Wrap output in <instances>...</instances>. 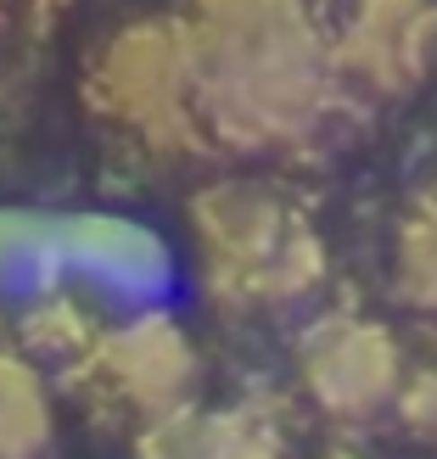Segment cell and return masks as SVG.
I'll return each mask as SVG.
<instances>
[{
    "label": "cell",
    "instance_id": "6da1fadb",
    "mask_svg": "<svg viewBox=\"0 0 437 459\" xmlns=\"http://www.w3.org/2000/svg\"><path fill=\"white\" fill-rule=\"evenodd\" d=\"M197 118L236 157H314L359 101L336 79L331 34L309 0H186Z\"/></svg>",
    "mask_w": 437,
    "mask_h": 459
},
{
    "label": "cell",
    "instance_id": "7a4b0ae2",
    "mask_svg": "<svg viewBox=\"0 0 437 459\" xmlns=\"http://www.w3.org/2000/svg\"><path fill=\"white\" fill-rule=\"evenodd\" d=\"M191 241L208 308L230 319L309 308L331 281V247L297 202L252 174L208 179L191 208Z\"/></svg>",
    "mask_w": 437,
    "mask_h": 459
},
{
    "label": "cell",
    "instance_id": "3957f363",
    "mask_svg": "<svg viewBox=\"0 0 437 459\" xmlns=\"http://www.w3.org/2000/svg\"><path fill=\"white\" fill-rule=\"evenodd\" d=\"M84 107L129 134L146 157H163V163L208 157L186 17H135L112 29L84 67Z\"/></svg>",
    "mask_w": 437,
    "mask_h": 459
},
{
    "label": "cell",
    "instance_id": "277c9868",
    "mask_svg": "<svg viewBox=\"0 0 437 459\" xmlns=\"http://www.w3.org/2000/svg\"><path fill=\"white\" fill-rule=\"evenodd\" d=\"M74 393L90 398L101 415H129V420H163L179 409H197L202 386V348L186 331L169 303L163 308H135L107 325L79 370H67Z\"/></svg>",
    "mask_w": 437,
    "mask_h": 459
},
{
    "label": "cell",
    "instance_id": "5b68a950",
    "mask_svg": "<svg viewBox=\"0 0 437 459\" xmlns=\"http://www.w3.org/2000/svg\"><path fill=\"white\" fill-rule=\"evenodd\" d=\"M292 370L303 398L326 420L364 426L376 415H393L409 353L387 319L364 308H319L292 342Z\"/></svg>",
    "mask_w": 437,
    "mask_h": 459
},
{
    "label": "cell",
    "instance_id": "8992f818",
    "mask_svg": "<svg viewBox=\"0 0 437 459\" xmlns=\"http://www.w3.org/2000/svg\"><path fill=\"white\" fill-rule=\"evenodd\" d=\"M62 281L118 314L163 308L174 291V247L157 224L135 213H62Z\"/></svg>",
    "mask_w": 437,
    "mask_h": 459
},
{
    "label": "cell",
    "instance_id": "52a82bcc",
    "mask_svg": "<svg viewBox=\"0 0 437 459\" xmlns=\"http://www.w3.org/2000/svg\"><path fill=\"white\" fill-rule=\"evenodd\" d=\"M336 79L359 101H404L437 74V0H348L331 29Z\"/></svg>",
    "mask_w": 437,
    "mask_h": 459
},
{
    "label": "cell",
    "instance_id": "ba28073f",
    "mask_svg": "<svg viewBox=\"0 0 437 459\" xmlns=\"http://www.w3.org/2000/svg\"><path fill=\"white\" fill-rule=\"evenodd\" d=\"M135 459H292L281 420L264 403L179 409L135 431Z\"/></svg>",
    "mask_w": 437,
    "mask_h": 459
},
{
    "label": "cell",
    "instance_id": "9c48e42d",
    "mask_svg": "<svg viewBox=\"0 0 437 459\" xmlns=\"http://www.w3.org/2000/svg\"><path fill=\"white\" fill-rule=\"evenodd\" d=\"M107 308L79 286H51L22 297L12 314V348L34 364H57V370H79V364L96 353V342L107 336Z\"/></svg>",
    "mask_w": 437,
    "mask_h": 459
},
{
    "label": "cell",
    "instance_id": "30bf717a",
    "mask_svg": "<svg viewBox=\"0 0 437 459\" xmlns=\"http://www.w3.org/2000/svg\"><path fill=\"white\" fill-rule=\"evenodd\" d=\"M62 281V213L0 208V297H34Z\"/></svg>",
    "mask_w": 437,
    "mask_h": 459
},
{
    "label": "cell",
    "instance_id": "8fae6325",
    "mask_svg": "<svg viewBox=\"0 0 437 459\" xmlns=\"http://www.w3.org/2000/svg\"><path fill=\"white\" fill-rule=\"evenodd\" d=\"M393 291L404 308L437 319V186L409 202L393 230Z\"/></svg>",
    "mask_w": 437,
    "mask_h": 459
},
{
    "label": "cell",
    "instance_id": "7c38bea8",
    "mask_svg": "<svg viewBox=\"0 0 437 459\" xmlns=\"http://www.w3.org/2000/svg\"><path fill=\"white\" fill-rule=\"evenodd\" d=\"M0 431L17 437L34 459L57 437V409H51V393H45V376L17 348H0Z\"/></svg>",
    "mask_w": 437,
    "mask_h": 459
},
{
    "label": "cell",
    "instance_id": "4fadbf2b",
    "mask_svg": "<svg viewBox=\"0 0 437 459\" xmlns=\"http://www.w3.org/2000/svg\"><path fill=\"white\" fill-rule=\"evenodd\" d=\"M393 415H398V426L409 431V437L437 443V348L421 353V359H409Z\"/></svg>",
    "mask_w": 437,
    "mask_h": 459
},
{
    "label": "cell",
    "instance_id": "5bb4252c",
    "mask_svg": "<svg viewBox=\"0 0 437 459\" xmlns=\"http://www.w3.org/2000/svg\"><path fill=\"white\" fill-rule=\"evenodd\" d=\"M0 459H34L29 448H22L17 437H6V431H0Z\"/></svg>",
    "mask_w": 437,
    "mask_h": 459
},
{
    "label": "cell",
    "instance_id": "9a60e30c",
    "mask_svg": "<svg viewBox=\"0 0 437 459\" xmlns=\"http://www.w3.org/2000/svg\"><path fill=\"white\" fill-rule=\"evenodd\" d=\"M6 6H12V0H0V29H6Z\"/></svg>",
    "mask_w": 437,
    "mask_h": 459
},
{
    "label": "cell",
    "instance_id": "2e32d148",
    "mask_svg": "<svg viewBox=\"0 0 437 459\" xmlns=\"http://www.w3.org/2000/svg\"><path fill=\"white\" fill-rule=\"evenodd\" d=\"M29 6H62V0H29Z\"/></svg>",
    "mask_w": 437,
    "mask_h": 459
}]
</instances>
